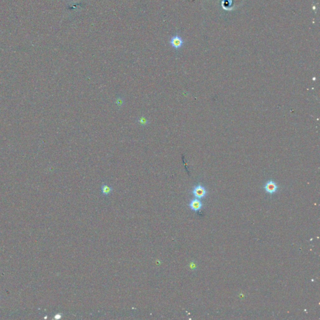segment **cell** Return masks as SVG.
Listing matches in <instances>:
<instances>
[{
  "instance_id": "3",
  "label": "cell",
  "mask_w": 320,
  "mask_h": 320,
  "mask_svg": "<svg viewBox=\"0 0 320 320\" xmlns=\"http://www.w3.org/2000/svg\"><path fill=\"white\" fill-rule=\"evenodd\" d=\"M184 41L182 38L178 35H175L170 40V44L174 48L178 49L182 47Z\"/></svg>"
},
{
  "instance_id": "5",
  "label": "cell",
  "mask_w": 320,
  "mask_h": 320,
  "mask_svg": "<svg viewBox=\"0 0 320 320\" xmlns=\"http://www.w3.org/2000/svg\"><path fill=\"white\" fill-rule=\"evenodd\" d=\"M101 191L105 195H108L112 191V188L111 186L107 185H103L101 186Z\"/></svg>"
},
{
  "instance_id": "6",
  "label": "cell",
  "mask_w": 320,
  "mask_h": 320,
  "mask_svg": "<svg viewBox=\"0 0 320 320\" xmlns=\"http://www.w3.org/2000/svg\"><path fill=\"white\" fill-rule=\"evenodd\" d=\"M144 122L146 123V120H145L144 118H140V120H139V123H144Z\"/></svg>"
},
{
  "instance_id": "1",
  "label": "cell",
  "mask_w": 320,
  "mask_h": 320,
  "mask_svg": "<svg viewBox=\"0 0 320 320\" xmlns=\"http://www.w3.org/2000/svg\"><path fill=\"white\" fill-rule=\"evenodd\" d=\"M192 193L196 198L202 199L206 196L208 191L204 186L199 184L194 187L192 191Z\"/></svg>"
},
{
  "instance_id": "4",
  "label": "cell",
  "mask_w": 320,
  "mask_h": 320,
  "mask_svg": "<svg viewBox=\"0 0 320 320\" xmlns=\"http://www.w3.org/2000/svg\"><path fill=\"white\" fill-rule=\"evenodd\" d=\"M189 206L193 211H199L201 209V208L203 207V204H202V202L200 200L193 199L190 201Z\"/></svg>"
},
{
  "instance_id": "2",
  "label": "cell",
  "mask_w": 320,
  "mask_h": 320,
  "mask_svg": "<svg viewBox=\"0 0 320 320\" xmlns=\"http://www.w3.org/2000/svg\"><path fill=\"white\" fill-rule=\"evenodd\" d=\"M278 188L279 187L277 183L271 180L268 181L264 185V190L267 193H269L270 195H273L276 193Z\"/></svg>"
}]
</instances>
